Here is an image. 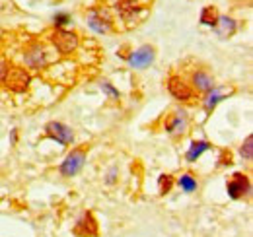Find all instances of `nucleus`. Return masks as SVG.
<instances>
[{
    "mask_svg": "<svg viewBox=\"0 0 253 237\" xmlns=\"http://www.w3.org/2000/svg\"><path fill=\"white\" fill-rule=\"evenodd\" d=\"M49 41L57 49V53H61V55L74 53L78 49V43H80V39H78V35L74 31H68L64 28H55L49 33Z\"/></svg>",
    "mask_w": 253,
    "mask_h": 237,
    "instance_id": "1",
    "label": "nucleus"
},
{
    "mask_svg": "<svg viewBox=\"0 0 253 237\" xmlns=\"http://www.w3.org/2000/svg\"><path fill=\"white\" fill-rule=\"evenodd\" d=\"M101 89H103V91H107V93H109L111 97H115V99H119V91H117V89L113 88V86H111L109 82H103V84H101Z\"/></svg>",
    "mask_w": 253,
    "mask_h": 237,
    "instance_id": "22",
    "label": "nucleus"
},
{
    "mask_svg": "<svg viewBox=\"0 0 253 237\" xmlns=\"http://www.w3.org/2000/svg\"><path fill=\"white\" fill-rule=\"evenodd\" d=\"M72 234L76 237L99 236V226H97V220H95L94 214H92V212H84V214L76 220V224H74V228H72Z\"/></svg>",
    "mask_w": 253,
    "mask_h": 237,
    "instance_id": "10",
    "label": "nucleus"
},
{
    "mask_svg": "<svg viewBox=\"0 0 253 237\" xmlns=\"http://www.w3.org/2000/svg\"><path fill=\"white\" fill-rule=\"evenodd\" d=\"M173 185H175V179H173V175H168V173L160 175V179H158V191H160V195H168V193H171Z\"/></svg>",
    "mask_w": 253,
    "mask_h": 237,
    "instance_id": "19",
    "label": "nucleus"
},
{
    "mask_svg": "<svg viewBox=\"0 0 253 237\" xmlns=\"http://www.w3.org/2000/svg\"><path fill=\"white\" fill-rule=\"evenodd\" d=\"M236 31H238V24H236L234 18H230V16H220V18H218V24H216V28H214V33H216L220 39H230Z\"/></svg>",
    "mask_w": 253,
    "mask_h": 237,
    "instance_id": "15",
    "label": "nucleus"
},
{
    "mask_svg": "<svg viewBox=\"0 0 253 237\" xmlns=\"http://www.w3.org/2000/svg\"><path fill=\"white\" fill-rule=\"evenodd\" d=\"M166 86H168L169 95H171L173 99L181 101V103H187V101H193V99H195V91L191 89L189 82H187L183 76H179V74H169Z\"/></svg>",
    "mask_w": 253,
    "mask_h": 237,
    "instance_id": "5",
    "label": "nucleus"
},
{
    "mask_svg": "<svg viewBox=\"0 0 253 237\" xmlns=\"http://www.w3.org/2000/svg\"><path fill=\"white\" fill-rule=\"evenodd\" d=\"M211 148H212V146H211V142H207V140H193L189 150H187V154H185V159H187L189 163H193V161H197L207 150H211Z\"/></svg>",
    "mask_w": 253,
    "mask_h": 237,
    "instance_id": "16",
    "label": "nucleus"
},
{
    "mask_svg": "<svg viewBox=\"0 0 253 237\" xmlns=\"http://www.w3.org/2000/svg\"><path fill=\"white\" fill-rule=\"evenodd\" d=\"M32 84V74L28 68L24 66H8L6 78H4V86L14 91V93H24L30 89Z\"/></svg>",
    "mask_w": 253,
    "mask_h": 237,
    "instance_id": "2",
    "label": "nucleus"
},
{
    "mask_svg": "<svg viewBox=\"0 0 253 237\" xmlns=\"http://www.w3.org/2000/svg\"><path fill=\"white\" fill-rule=\"evenodd\" d=\"M220 163L222 165H232V154H230V152H228V154L224 152V158H222Z\"/></svg>",
    "mask_w": 253,
    "mask_h": 237,
    "instance_id": "24",
    "label": "nucleus"
},
{
    "mask_svg": "<svg viewBox=\"0 0 253 237\" xmlns=\"http://www.w3.org/2000/svg\"><path fill=\"white\" fill-rule=\"evenodd\" d=\"M8 62L4 57H0V84H4V78H6V72H8Z\"/></svg>",
    "mask_w": 253,
    "mask_h": 237,
    "instance_id": "23",
    "label": "nucleus"
},
{
    "mask_svg": "<svg viewBox=\"0 0 253 237\" xmlns=\"http://www.w3.org/2000/svg\"><path fill=\"white\" fill-rule=\"evenodd\" d=\"M234 93H236L234 88H226V86H224V88H212L205 95V99H203L205 111H207V113H212L218 103H222L224 99H228V95H234Z\"/></svg>",
    "mask_w": 253,
    "mask_h": 237,
    "instance_id": "14",
    "label": "nucleus"
},
{
    "mask_svg": "<svg viewBox=\"0 0 253 237\" xmlns=\"http://www.w3.org/2000/svg\"><path fill=\"white\" fill-rule=\"evenodd\" d=\"M240 156L244 158V159H253V136L250 134L244 142H242V146H240Z\"/></svg>",
    "mask_w": 253,
    "mask_h": 237,
    "instance_id": "20",
    "label": "nucleus"
},
{
    "mask_svg": "<svg viewBox=\"0 0 253 237\" xmlns=\"http://www.w3.org/2000/svg\"><path fill=\"white\" fill-rule=\"evenodd\" d=\"M86 156H88L86 144L80 146V148H74L72 152H68V156L64 158L61 167H59L61 175H63V177H74V175H78V173L82 171L84 163H86Z\"/></svg>",
    "mask_w": 253,
    "mask_h": 237,
    "instance_id": "3",
    "label": "nucleus"
},
{
    "mask_svg": "<svg viewBox=\"0 0 253 237\" xmlns=\"http://www.w3.org/2000/svg\"><path fill=\"white\" fill-rule=\"evenodd\" d=\"M113 8L123 22H134L140 16V12L144 10V6L136 0H115Z\"/></svg>",
    "mask_w": 253,
    "mask_h": 237,
    "instance_id": "12",
    "label": "nucleus"
},
{
    "mask_svg": "<svg viewBox=\"0 0 253 237\" xmlns=\"http://www.w3.org/2000/svg\"><path fill=\"white\" fill-rule=\"evenodd\" d=\"M189 86H191L193 91L203 93V95H207L211 89L216 88L214 78H212L205 68H197V70H193V72H191V84Z\"/></svg>",
    "mask_w": 253,
    "mask_h": 237,
    "instance_id": "11",
    "label": "nucleus"
},
{
    "mask_svg": "<svg viewBox=\"0 0 253 237\" xmlns=\"http://www.w3.org/2000/svg\"><path fill=\"white\" fill-rule=\"evenodd\" d=\"M24 62L28 68L41 70L47 66V49L41 41H30V45L24 51Z\"/></svg>",
    "mask_w": 253,
    "mask_h": 237,
    "instance_id": "6",
    "label": "nucleus"
},
{
    "mask_svg": "<svg viewBox=\"0 0 253 237\" xmlns=\"http://www.w3.org/2000/svg\"><path fill=\"white\" fill-rule=\"evenodd\" d=\"M226 193L232 200H240L244 197H248L252 193V181L246 173H234L230 181L226 183Z\"/></svg>",
    "mask_w": 253,
    "mask_h": 237,
    "instance_id": "7",
    "label": "nucleus"
},
{
    "mask_svg": "<svg viewBox=\"0 0 253 237\" xmlns=\"http://www.w3.org/2000/svg\"><path fill=\"white\" fill-rule=\"evenodd\" d=\"M175 183L179 185V189H181L183 193H195V191H197V187H199L197 177H195L191 171H187V173H181V175L177 177V181H175Z\"/></svg>",
    "mask_w": 253,
    "mask_h": 237,
    "instance_id": "18",
    "label": "nucleus"
},
{
    "mask_svg": "<svg viewBox=\"0 0 253 237\" xmlns=\"http://www.w3.org/2000/svg\"><path fill=\"white\" fill-rule=\"evenodd\" d=\"M70 22V16L66 14V12H59L57 16H55V28H63Z\"/></svg>",
    "mask_w": 253,
    "mask_h": 237,
    "instance_id": "21",
    "label": "nucleus"
},
{
    "mask_svg": "<svg viewBox=\"0 0 253 237\" xmlns=\"http://www.w3.org/2000/svg\"><path fill=\"white\" fill-rule=\"evenodd\" d=\"M154 59H156V49L152 45H142V47H138L136 51H132L126 57V62H128L130 68L144 70L154 62Z\"/></svg>",
    "mask_w": 253,
    "mask_h": 237,
    "instance_id": "9",
    "label": "nucleus"
},
{
    "mask_svg": "<svg viewBox=\"0 0 253 237\" xmlns=\"http://www.w3.org/2000/svg\"><path fill=\"white\" fill-rule=\"evenodd\" d=\"M88 26L95 33L105 35V33H109L113 30V16H111V12L107 8H101V6L90 8L88 10Z\"/></svg>",
    "mask_w": 253,
    "mask_h": 237,
    "instance_id": "4",
    "label": "nucleus"
},
{
    "mask_svg": "<svg viewBox=\"0 0 253 237\" xmlns=\"http://www.w3.org/2000/svg\"><path fill=\"white\" fill-rule=\"evenodd\" d=\"M45 136L63 144V146H68L74 142V130L70 126H66L64 122H59V120H51L45 124Z\"/></svg>",
    "mask_w": 253,
    "mask_h": 237,
    "instance_id": "8",
    "label": "nucleus"
},
{
    "mask_svg": "<svg viewBox=\"0 0 253 237\" xmlns=\"http://www.w3.org/2000/svg\"><path fill=\"white\" fill-rule=\"evenodd\" d=\"M187 124H189L187 113L181 111V109L173 111L169 117L166 118V130H168V134H171V136H183L185 130H187Z\"/></svg>",
    "mask_w": 253,
    "mask_h": 237,
    "instance_id": "13",
    "label": "nucleus"
},
{
    "mask_svg": "<svg viewBox=\"0 0 253 237\" xmlns=\"http://www.w3.org/2000/svg\"><path fill=\"white\" fill-rule=\"evenodd\" d=\"M218 18H220V12L216 10V6H205L203 10H201V24L203 26H209V28H216V24H218Z\"/></svg>",
    "mask_w": 253,
    "mask_h": 237,
    "instance_id": "17",
    "label": "nucleus"
}]
</instances>
